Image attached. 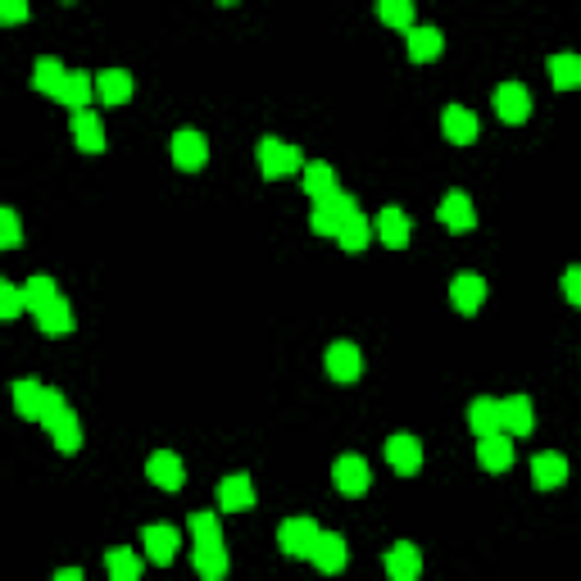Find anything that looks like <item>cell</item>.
<instances>
[{
    "instance_id": "6da1fadb",
    "label": "cell",
    "mask_w": 581,
    "mask_h": 581,
    "mask_svg": "<svg viewBox=\"0 0 581 581\" xmlns=\"http://www.w3.org/2000/svg\"><path fill=\"white\" fill-rule=\"evenodd\" d=\"M350 214H359V205H355V196H345V191H332V196H323V200H314V214H309V227H314L318 237H336L345 227V218Z\"/></svg>"
},
{
    "instance_id": "7a4b0ae2",
    "label": "cell",
    "mask_w": 581,
    "mask_h": 581,
    "mask_svg": "<svg viewBox=\"0 0 581 581\" xmlns=\"http://www.w3.org/2000/svg\"><path fill=\"white\" fill-rule=\"evenodd\" d=\"M300 168H305L300 146H291V141H282V137L259 141V173H264V178H286V173H300Z\"/></svg>"
},
{
    "instance_id": "3957f363",
    "label": "cell",
    "mask_w": 581,
    "mask_h": 581,
    "mask_svg": "<svg viewBox=\"0 0 581 581\" xmlns=\"http://www.w3.org/2000/svg\"><path fill=\"white\" fill-rule=\"evenodd\" d=\"M323 368L332 382H359L364 377V350L355 341H332L323 350Z\"/></svg>"
},
{
    "instance_id": "277c9868",
    "label": "cell",
    "mask_w": 581,
    "mask_h": 581,
    "mask_svg": "<svg viewBox=\"0 0 581 581\" xmlns=\"http://www.w3.org/2000/svg\"><path fill=\"white\" fill-rule=\"evenodd\" d=\"M318 536H323V527H318L314 518H286L282 527H277V545H282V554H291V559H309Z\"/></svg>"
},
{
    "instance_id": "5b68a950",
    "label": "cell",
    "mask_w": 581,
    "mask_h": 581,
    "mask_svg": "<svg viewBox=\"0 0 581 581\" xmlns=\"http://www.w3.org/2000/svg\"><path fill=\"white\" fill-rule=\"evenodd\" d=\"M141 545H146V559L168 568V563L178 559V545H182V532L173 522H146L141 527Z\"/></svg>"
},
{
    "instance_id": "8992f818",
    "label": "cell",
    "mask_w": 581,
    "mask_h": 581,
    "mask_svg": "<svg viewBox=\"0 0 581 581\" xmlns=\"http://www.w3.org/2000/svg\"><path fill=\"white\" fill-rule=\"evenodd\" d=\"M332 482L341 495H364L368 486H373V468H368L364 454H341V459L332 463Z\"/></svg>"
},
{
    "instance_id": "52a82bcc",
    "label": "cell",
    "mask_w": 581,
    "mask_h": 581,
    "mask_svg": "<svg viewBox=\"0 0 581 581\" xmlns=\"http://www.w3.org/2000/svg\"><path fill=\"white\" fill-rule=\"evenodd\" d=\"M168 146H173V164H178L182 173H196V168H205V159H209V141H205V132H196V128H178Z\"/></svg>"
},
{
    "instance_id": "ba28073f",
    "label": "cell",
    "mask_w": 581,
    "mask_h": 581,
    "mask_svg": "<svg viewBox=\"0 0 581 581\" xmlns=\"http://www.w3.org/2000/svg\"><path fill=\"white\" fill-rule=\"evenodd\" d=\"M386 463H391L400 477H414L418 468H423V445H418V436H409V432L386 436Z\"/></svg>"
},
{
    "instance_id": "9c48e42d",
    "label": "cell",
    "mask_w": 581,
    "mask_h": 581,
    "mask_svg": "<svg viewBox=\"0 0 581 581\" xmlns=\"http://www.w3.org/2000/svg\"><path fill=\"white\" fill-rule=\"evenodd\" d=\"M495 114L504 123H527V114H532V91L522 87V82H500L495 87Z\"/></svg>"
},
{
    "instance_id": "30bf717a",
    "label": "cell",
    "mask_w": 581,
    "mask_h": 581,
    "mask_svg": "<svg viewBox=\"0 0 581 581\" xmlns=\"http://www.w3.org/2000/svg\"><path fill=\"white\" fill-rule=\"evenodd\" d=\"M477 463H482L486 473H509L513 463V436L504 432H491V436H477Z\"/></svg>"
},
{
    "instance_id": "8fae6325",
    "label": "cell",
    "mask_w": 581,
    "mask_h": 581,
    "mask_svg": "<svg viewBox=\"0 0 581 581\" xmlns=\"http://www.w3.org/2000/svg\"><path fill=\"white\" fill-rule=\"evenodd\" d=\"M146 477L159 486V491H182V482H187V468H182V459L173 450H155L146 459Z\"/></svg>"
},
{
    "instance_id": "7c38bea8",
    "label": "cell",
    "mask_w": 581,
    "mask_h": 581,
    "mask_svg": "<svg viewBox=\"0 0 581 581\" xmlns=\"http://www.w3.org/2000/svg\"><path fill=\"white\" fill-rule=\"evenodd\" d=\"M441 132H445V141H454V146H473V137L482 132V123H477V114L468 105H445Z\"/></svg>"
},
{
    "instance_id": "4fadbf2b",
    "label": "cell",
    "mask_w": 581,
    "mask_h": 581,
    "mask_svg": "<svg viewBox=\"0 0 581 581\" xmlns=\"http://www.w3.org/2000/svg\"><path fill=\"white\" fill-rule=\"evenodd\" d=\"M218 509H227V513L255 509V482H250L246 473H227L223 482H218Z\"/></svg>"
},
{
    "instance_id": "5bb4252c",
    "label": "cell",
    "mask_w": 581,
    "mask_h": 581,
    "mask_svg": "<svg viewBox=\"0 0 581 581\" xmlns=\"http://www.w3.org/2000/svg\"><path fill=\"white\" fill-rule=\"evenodd\" d=\"M450 305L459 314H477L486 305V277L482 273H459L450 282Z\"/></svg>"
},
{
    "instance_id": "9a60e30c",
    "label": "cell",
    "mask_w": 581,
    "mask_h": 581,
    "mask_svg": "<svg viewBox=\"0 0 581 581\" xmlns=\"http://www.w3.org/2000/svg\"><path fill=\"white\" fill-rule=\"evenodd\" d=\"M73 146L82 155H100L105 150V128H100L96 109H73Z\"/></svg>"
},
{
    "instance_id": "2e32d148",
    "label": "cell",
    "mask_w": 581,
    "mask_h": 581,
    "mask_svg": "<svg viewBox=\"0 0 581 581\" xmlns=\"http://www.w3.org/2000/svg\"><path fill=\"white\" fill-rule=\"evenodd\" d=\"M436 218H441L450 232H473V227H477V209H473V200L463 196V191H445Z\"/></svg>"
},
{
    "instance_id": "e0dca14e",
    "label": "cell",
    "mask_w": 581,
    "mask_h": 581,
    "mask_svg": "<svg viewBox=\"0 0 581 581\" xmlns=\"http://www.w3.org/2000/svg\"><path fill=\"white\" fill-rule=\"evenodd\" d=\"M382 563H386V577L391 581H414L418 572H423V554H418V545H409V541H395Z\"/></svg>"
},
{
    "instance_id": "ac0fdd59",
    "label": "cell",
    "mask_w": 581,
    "mask_h": 581,
    "mask_svg": "<svg viewBox=\"0 0 581 581\" xmlns=\"http://www.w3.org/2000/svg\"><path fill=\"white\" fill-rule=\"evenodd\" d=\"M373 223H377V237H382V246H391V250H404V246H409V237H414L409 214H404V209H395V205H386L382 214L373 218Z\"/></svg>"
},
{
    "instance_id": "d6986e66",
    "label": "cell",
    "mask_w": 581,
    "mask_h": 581,
    "mask_svg": "<svg viewBox=\"0 0 581 581\" xmlns=\"http://www.w3.org/2000/svg\"><path fill=\"white\" fill-rule=\"evenodd\" d=\"M568 482V459L559 450H545L532 459V486L536 491H554V486Z\"/></svg>"
},
{
    "instance_id": "ffe728a7",
    "label": "cell",
    "mask_w": 581,
    "mask_h": 581,
    "mask_svg": "<svg viewBox=\"0 0 581 581\" xmlns=\"http://www.w3.org/2000/svg\"><path fill=\"white\" fill-rule=\"evenodd\" d=\"M500 418H504V432L509 436H527L536 427L532 395H509V400H500Z\"/></svg>"
},
{
    "instance_id": "44dd1931",
    "label": "cell",
    "mask_w": 581,
    "mask_h": 581,
    "mask_svg": "<svg viewBox=\"0 0 581 581\" xmlns=\"http://www.w3.org/2000/svg\"><path fill=\"white\" fill-rule=\"evenodd\" d=\"M191 563H196V572H200L205 581H223L227 568H232V559H227V545H223V541L196 545V550H191Z\"/></svg>"
},
{
    "instance_id": "7402d4cb",
    "label": "cell",
    "mask_w": 581,
    "mask_h": 581,
    "mask_svg": "<svg viewBox=\"0 0 581 581\" xmlns=\"http://www.w3.org/2000/svg\"><path fill=\"white\" fill-rule=\"evenodd\" d=\"M96 100H100V105H128V100H132V73L128 69L96 73Z\"/></svg>"
},
{
    "instance_id": "603a6c76",
    "label": "cell",
    "mask_w": 581,
    "mask_h": 581,
    "mask_svg": "<svg viewBox=\"0 0 581 581\" xmlns=\"http://www.w3.org/2000/svg\"><path fill=\"white\" fill-rule=\"evenodd\" d=\"M46 432H50V441H55V450H60V454H78L82 450V423H78L73 409H64V414L50 418Z\"/></svg>"
},
{
    "instance_id": "cb8c5ba5",
    "label": "cell",
    "mask_w": 581,
    "mask_h": 581,
    "mask_svg": "<svg viewBox=\"0 0 581 581\" xmlns=\"http://www.w3.org/2000/svg\"><path fill=\"white\" fill-rule=\"evenodd\" d=\"M404 46H409V60L414 64H427V60H436L445 50V37H441V28H409L404 32Z\"/></svg>"
},
{
    "instance_id": "d4e9b609",
    "label": "cell",
    "mask_w": 581,
    "mask_h": 581,
    "mask_svg": "<svg viewBox=\"0 0 581 581\" xmlns=\"http://www.w3.org/2000/svg\"><path fill=\"white\" fill-rule=\"evenodd\" d=\"M345 536L341 532H323L318 536V545H314V554H309V563H314L318 572H341L345 568Z\"/></svg>"
},
{
    "instance_id": "484cf974",
    "label": "cell",
    "mask_w": 581,
    "mask_h": 581,
    "mask_svg": "<svg viewBox=\"0 0 581 581\" xmlns=\"http://www.w3.org/2000/svg\"><path fill=\"white\" fill-rule=\"evenodd\" d=\"M468 427H473V436H491L504 427L500 418V400L495 395H477L473 404H468Z\"/></svg>"
},
{
    "instance_id": "4316f807",
    "label": "cell",
    "mask_w": 581,
    "mask_h": 581,
    "mask_svg": "<svg viewBox=\"0 0 581 581\" xmlns=\"http://www.w3.org/2000/svg\"><path fill=\"white\" fill-rule=\"evenodd\" d=\"M37 327L46 336H69L73 332V305L64 296H55L50 305H41L37 309Z\"/></svg>"
},
{
    "instance_id": "83f0119b",
    "label": "cell",
    "mask_w": 581,
    "mask_h": 581,
    "mask_svg": "<svg viewBox=\"0 0 581 581\" xmlns=\"http://www.w3.org/2000/svg\"><path fill=\"white\" fill-rule=\"evenodd\" d=\"M91 96H96V78L82 73V69H69V78H64V87H60V96H55V100L69 105V109H87Z\"/></svg>"
},
{
    "instance_id": "f1b7e54d",
    "label": "cell",
    "mask_w": 581,
    "mask_h": 581,
    "mask_svg": "<svg viewBox=\"0 0 581 581\" xmlns=\"http://www.w3.org/2000/svg\"><path fill=\"white\" fill-rule=\"evenodd\" d=\"M550 82H554V91H572V87H581V55H572V50H559V55H550Z\"/></svg>"
},
{
    "instance_id": "f546056e",
    "label": "cell",
    "mask_w": 581,
    "mask_h": 581,
    "mask_svg": "<svg viewBox=\"0 0 581 581\" xmlns=\"http://www.w3.org/2000/svg\"><path fill=\"white\" fill-rule=\"evenodd\" d=\"M300 178H305V191L314 200H323V196H332V191H341V187H336V168L327 164V159H309V164L300 168Z\"/></svg>"
},
{
    "instance_id": "4dcf8cb0",
    "label": "cell",
    "mask_w": 581,
    "mask_h": 581,
    "mask_svg": "<svg viewBox=\"0 0 581 581\" xmlns=\"http://www.w3.org/2000/svg\"><path fill=\"white\" fill-rule=\"evenodd\" d=\"M336 241H341L345 255H364L368 241H373V223H368L364 214H350V218H345V227L336 232Z\"/></svg>"
},
{
    "instance_id": "1f68e13d",
    "label": "cell",
    "mask_w": 581,
    "mask_h": 581,
    "mask_svg": "<svg viewBox=\"0 0 581 581\" xmlns=\"http://www.w3.org/2000/svg\"><path fill=\"white\" fill-rule=\"evenodd\" d=\"M64 78H69V69H64V64L55 60V55H41V60L32 64V87L46 91V96H60Z\"/></svg>"
},
{
    "instance_id": "d6a6232c",
    "label": "cell",
    "mask_w": 581,
    "mask_h": 581,
    "mask_svg": "<svg viewBox=\"0 0 581 581\" xmlns=\"http://www.w3.org/2000/svg\"><path fill=\"white\" fill-rule=\"evenodd\" d=\"M41 391H46V386H41L37 377H19V382H14V409H19V418H32V423H37Z\"/></svg>"
},
{
    "instance_id": "836d02e7",
    "label": "cell",
    "mask_w": 581,
    "mask_h": 581,
    "mask_svg": "<svg viewBox=\"0 0 581 581\" xmlns=\"http://www.w3.org/2000/svg\"><path fill=\"white\" fill-rule=\"evenodd\" d=\"M377 19L395 32L414 28V0H377Z\"/></svg>"
},
{
    "instance_id": "e575fe53",
    "label": "cell",
    "mask_w": 581,
    "mask_h": 581,
    "mask_svg": "<svg viewBox=\"0 0 581 581\" xmlns=\"http://www.w3.org/2000/svg\"><path fill=\"white\" fill-rule=\"evenodd\" d=\"M23 296H28V309L37 314L41 305H50V300L60 296V286H55V277H50V273H32L28 282H23Z\"/></svg>"
},
{
    "instance_id": "d590c367",
    "label": "cell",
    "mask_w": 581,
    "mask_h": 581,
    "mask_svg": "<svg viewBox=\"0 0 581 581\" xmlns=\"http://www.w3.org/2000/svg\"><path fill=\"white\" fill-rule=\"evenodd\" d=\"M105 568H109V577H114V581H137L141 577V559L132 550H114L105 559Z\"/></svg>"
},
{
    "instance_id": "8d00e7d4",
    "label": "cell",
    "mask_w": 581,
    "mask_h": 581,
    "mask_svg": "<svg viewBox=\"0 0 581 581\" xmlns=\"http://www.w3.org/2000/svg\"><path fill=\"white\" fill-rule=\"evenodd\" d=\"M191 541L209 545V541H223V527H218V513H191Z\"/></svg>"
},
{
    "instance_id": "74e56055",
    "label": "cell",
    "mask_w": 581,
    "mask_h": 581,
    "mask_svg": "<svg viewBox=\"0 0 581 581\" xmlns=\"http://www.w3.org/2000/svg\"><path fill=\"white\" fill-rule=\"evenodd\" d=\"M23 309H28V296H23V286L0 282V314H5V318H19Z\"/></svg>"
},
{
    "instance_id": "f35d334b",
    "label": "cell",
    "mask_w": 581,
    "mask_h": 581,
    "mask_svg": "<svg viewBox=\"0 0 581 581\" xmlns=\"http://www.w3.org/2000/svg\"><path fill=\"white\" fill-rule=\"evenodd\" d=\"M23 241V227H19V214L14 209H0V246L14 250Z\"/></svg>"
},
{
    "instance_id": "ab89813d",
    "label": "cell",
    "mask_w": 581,
    "mask_h": 581,
    "mask_svg": "<svg viewBox=\"0 0 581 581\" xmlns=\"http://www.w3.org/2000/svg\"><path fill=\"white\" fill-rule=\"evenodd\" d=\"M64 409H69V404H64V391H55V386H46V391H41V414H37V423L46 427L50 418H55V414H64Z\"/></svg>"
},
{
    "instance_id": "60d3db41",
    "label": "cell",
    "mask_w": 581,
    "mask_h": 581,
    "mask_svg": "<svg viewBox=\"0 0 581 581\" xmlns=\"http://www.w3.org/2000/svg\"><path fill=\"white\" fill-rule=\"evenodd\" d=\"M28 19V0H0V23H23Z\"/></svg>"
},
{
    "instance_id": "b9f144b4",
    "label": "cell",
    "mask_w": 581,
    "mask_h": 581,
    "mask_svg": "<svg viewBox=\"0 0 581 581\" xmlns=\"http://www.w3.org/2000/svg\"><path fill=\"white\" fill-rule=\"evenodd\" d=\"M563 296H568V305L581 309V268H568V273H563Z\"/></svg>"
},
{
    "instance_id": "7bdbcfd3",
    "label": "cell",
    "mask_w": 581,
    "mask_h": 581,
    "mask_svg": "<svg viewBox=\"0 0 581 581\" xmlns=\"http://www.w3.org/2000/svg\"><path fill=\"white\" fill-rule=\"evenodd\" d=\"M55 581H82V568H60V572H55Z\"/></svg>"
},
{
    "instance_id": "ee69618b",
    "label": "cell",
    "mask_w": 581,
    "mask_h": 581,
    "mask_svg": "<svg viewBox=\"0 0 581 581\" xmlns=\"http://www.w3.org/2000/svg\"><path fill=\"white\" fill-rule=\"evenodd\" d=\"M223 5H232V0H223Z\"/></svg>"
}]
</instances>
